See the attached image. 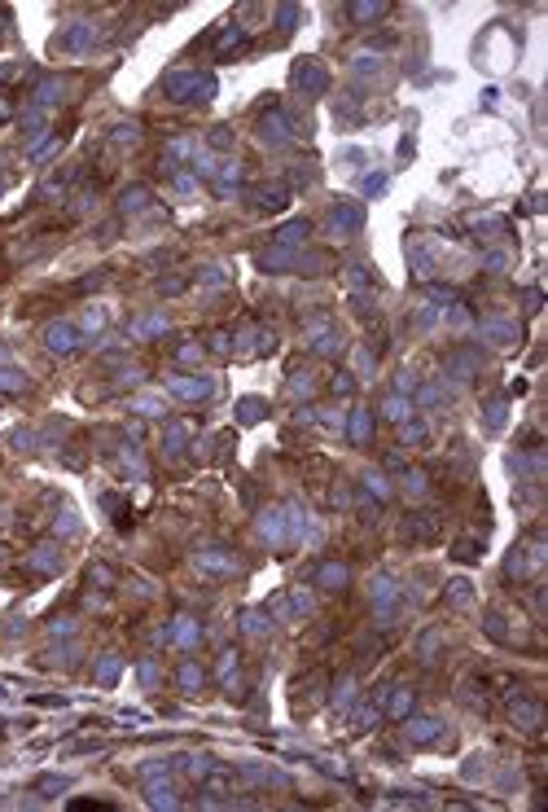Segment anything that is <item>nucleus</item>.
Listing matches in <instances>:
<instances>
[{
  "label": "nucleus",
  "instance_id": "nucleus-1",
  "mask_svg": "<svg viewBox=\"0 0 548 812\" xmlns=\"http://www.w3.org/2000/svg\"><path fill=\"white\" fill-rule=\"evenodd\" d=\"M163 88H167L171 101H211L215 80H211L206 70H171L167 80H163Z\"/></svg>",
  "mask_w": 548,
  "mask_h": 812
},
{
  "label": "nucleus",
  "instance_id": "nucleus-2",
  "mask_svg": "<svg viewBox=\"0 0 548 812\" xmlns=\"http://www.w3.org/2000/svg\"><path fill=\"white\" fill-rule=\"evenodd\" d=\"M544 567V540H527L522 549L509 553V575L513 579H535Z\"/></svg>",
  "mask_w": 548,
  "mask_h": 812
},
{
  "label": "nucleus",
  "instance_id": "nucleus-3",
  "mask_svg": "<svg viewBox=\"0 0 548 812\" xmlns=\"http://www.w3.org/2000/svg\"><path fill=\"white\" fill-rule=\"evenodd\" d=\"M294 88H299L303 97H321V92H329V70H325L321 62L303 58V62L294 66Z\"/></svg>",
  "mask_w": 548,
  "mask_h": 812
},
{
  "label": "nucleus",
  "instance_id": "nucleus-4",
  "mask_svg": "<svg viewBox=\"0 0 548 812\" xmlns=\"http://www.w3.org/2000/svg\"><path fill=\"white\" fill-rule=\"evenodd\" d=\"M44 347L53 351V356H70V351L80 347V329H75L70 321H53L44 329Z\"/></svg>",
  "mask_w": 548,
  "mask_h": 812
},
{
  "label": "nucleus",
  "instance_id": "nucleus-5",
  "mask_svg": "<svg viewBox=\"0 0 548 812\" xmlns=\"http://www.w3.org/2000/svg\"><path fill=\"white\" fill-rule=\"evenodd\" d=\"M360 224H364V211L355 207V202H338V207L329 211V233H333V237L360 233Z\"/></svg>",
  "mask_w": 548,
  "mask_h": 812
},
{
  "label": "nucleus",
  "instance_id": "nucleus-6",
  "mask_svg": "<svg viewBox=\"0 0 548 812\" xmlns=\"http://www.w3.org/2000/svg\"><path fill=\"white\" fill-rule=\"evenodd\" d=\"M259 141H264V145H290L294 141L290 119H285L281 110H268L264 119H259Z\"/></svg>",
  "mask_w": 548,
  "mask_h": 812
},
{
  "label": "nucleus",
  "instance_id": "nucleus-7",
  "mask_svg": "<svg viewBox=\"0 0 548 812\" xmlns=\"http://www.w3.org/2000/svg\"><path fill=\"white\" fill-rule=\"evenodd\" d=\"M395 602H399V584L390 575H377L373 579V606H377V624H390L395 615Z\"/></svg>",
  "mask_w": 548,
  "mask_h": 812
},
{
  "label": "nucleus",
  "instance_id": "nucleus-8",
  "mask_svg": "<svg viewBox=\"0 0 548 812\" xmlns=\"http://www.w3.org/2000/svg\"><path fill=\"white\" fill-rule=\"evenodd\" d=\"M509 720H513L517 729L535 733V729H544V707H539L535 698H513V703H509Z\"/></svg>",
  "mask_w": 548,
  "mask_h": 812
},
{
  "label": "nucleus",
  "instance_id": "nucleus-9",
  "mask_svg": "<svg viewBox=\"0 0 548 812\" xmlns=\"http://www.w3.org/2000/svg\"><path fill=\"white\" fill-rule=\"evenodd\" d=\"M307 343H311V351H321V356H333V351L343 347V338H338V329L329 321H311L307 325Z\"/></svg>",
  "mask_w": 548,
  "mask_h": 812
},
{
  "label": "nucleus",
  "instance_id": "nucleus-10",
  "mask_svg": "<svg viewBox=\"0 0 548 812\" xmlns=\"http://www.w3.org/2000/svg\"><path fill=\"white\" fill-rule=\"evenodd\" d=\"M259 536H264L272 549H281L290 540V531H285V510H264L259 514Z\"/></svg>",
  "mask_w": 548,
  "mask_h": 812
},
{
  "label": "nucleus",
  "instance_id": "nucleus-11",
  "mask_svg": "<svg viewBox=\"0 0 548 812\" xmlns=\"http://www.w3.org/2000/svg\"><path fill=\"white\" fill-rule=\"evenodd\" d=\"M311 579H316L321 589H329V593H343L351 584V571H347V562H321Z\"/></svg>",
  "mask_w": 548,
  "mask_h": 812
},
{
  "label": "nucleus",
  "instance_id": "nucleus-12",
  "mask_svg": "<svg viewBox=\"0 0 548 812\" xmlns=\"http://www.w3.org/2000/svg\"><path fill=\"white\" fill-rule=\"evenodd\" d=\"M167 641H171V646H180V650H193V646L202 641V628H198V619H189V615L171 619V628H167Z\"/></svg>",
  "mask_w": 548,
  "mask_h": 812
},
{
  "label": "nucleus",
  "instance_id": "nucleus-13",
  "mask_svg": "<svg viewBox=\"0 0 548 812\" xmlns=\"http://www.w3.org/2000/svg\"><path fill=\"white\" fill-rule=\"evenodd\" d=\"M193 567H198V571H215V575H232V571H237V557L224 553V549H202V553L193 557Z\"/></svg>",
  "mask_w": 548,
  "mask_h": 812
},
{
  "label": "nucleus",
  "instance_id": "nucleus-14",
  "mask_svg": "<svg viewBox=\"0 0 548 812\" xmlns=\"http://www.w3.org/2000/svg\"><path fill=\"white\" fill-rule=\"evenodd\" d=\"M97 36H101V31L92 27V22H70V27L62 31V40H58V44H62V48H70V53H80V48L97 44Z\"/></svg>",
  "mask_w": 548,
  "mask_h": 812
},
{
  "label": "nucleus",
  "instance_id": "nucleus-15",
  "mask_svg": "<svg viewBox=\"0 0 548 812\" xmlns=\"http://www.w3.org/2000/svg\"><path fill=\"white\" fill-rule=\"evenodd\" d=\"M259 268H264V272H290V268H299V250L268 246L264 255H259Z\"/></svg>",
  "mask_w": 548,
  "mask_h": 812
},
{
  "label": "nucleus",
  "instance_id": "nucleus-16",
  "mask_svg": "<svg viewBox=\"0 0 548 812\" xmlns=\"http://www.w3.org/2000/svg\"><path fill=\"white\" fill-rule=\"evenodd\" d=\"M478 334H483L487 343H495V347H509V343L517 338V325H513V321H500V316H487V321L478 325Z\"/></svg>",
  "mask_w": 548,
  "mask_h": 812
},
{
  "label": "nucleus",
  "instance_id": "nucleus-17",
  "mask_svg": "<svg viewBox=\"0 0 548 812\" xmlns=\"http://www.w3.org/2000/svg\"><path fill=\"white\" fill-rule=\"evenodd\" d=\"M215 387H211V378H171V395L180 400H206Z\"/></svg>",
  "mask_w": 548,
  "mask_h": 812
},
{
  "label": "nucleus",
  "instance_id": "nucleus-18",
  "mask_svg": "<svg viewBox=\"0 0 548 812\" xmlns=\"http://www.w3.org/2000/svg\"><path fill=\"white\" fill-rule=\"evenodd\" d=\"M27 567L40 571V575H53V571L62 567V549H58V545H36V553L27 557Z\"/></svg>",
  "mask_w": 548,
  "mask_h": 812
},
{
  "label": "nucleus",
  "instance_id": "nucleus-19",
  "mask_svg": "<svg viewBox=\"0 0 548 812\" xmlns=\"http://www.w3.org/2000/svg\"><path fill=\"white\" fill-rule=\"evenodd\" d=\"M404 733H408V742L426 747V742H434L439 733H443V725H439V720H430V716H417V720H408V725H404Z\"/></svg>",
  "mask_w": 548,
  "mask_h": 812
},
{
  "label": "nucleus",
  "instance_id": "nucleus-20",
  "mask_svg": "<svg viewBox=\"0 0 548 812\" xmlns=\"http://www.w3.org/2000/svg\"><path fill=\"white\" fill-rule=\"evenodd\" d=\"M369 435H373V413H369V409H351L347 439H351V444H369Z\"/></svg>",
  "mask_w": 548,
  "mask_h": 812
},
{
  "label": "nucleus",
  "instance_id": "nucleus-21",
  "mask_svg": "<svg viewBox=\"0 0 548 812\" xmlns=\"http://www.w3.org/2000/svg\"><path fill=\"white\" fill-rule=\"evenodd\" d=\"M307 233H311V224H307V220H290V224H285V228H281V233H276V242H272V246H285V250H299V246L307 242Z\"/></svg>",
  "mask_w": 548,
  "mask_h": 812
},
{
  "label": "nucleus",
  "instance_id": "nucleus-22",
  "mask_svg": "<svg viewBox=\"0 0 548 812\" xmlns=\"http://www.w3.org/2000/svg\"><path fill=\"white\" fill-rule=\"evenodd\" d=\"M145 207H149V189H145V185H132V189L119 198V211H123V215H136V211H145Z\"/></svg>",
  "mask_w": 548,
  "mask_h": 812
},
{
  "label": "nucleus",
  "instance_id": "nucleus-23",
  "mask_svg": "<svg viewBox=\"0 0 548 812\" xmlns=\"http://www.w3.org/2000/svg\"><path fill=\"white\" fill-rule=\"evenodd\" d=\"M119 672H123V658H119V654H101L92 676H97V685H114V680H119Z\"/></svg>",
  "mask_w": 548,
  "mask_h": 812
},
{
  "label": "nucleus",
  "instance_id": "nucleus-24",
  "mask_svg": "<svg viewBox=\"0 0 548 812\" xmlns=\"http://www.w3.org/2000/svg\"><path fill=\"white\" fill-rule=\"evenodd\" d=\"M254 207H259V211H281V207H285V189H281V185H264V189L254 193Z\"/></svg>",
  "mask_w": 548,
  "mask_h": 812
},
{
  "label": "nucleus",
  "instance_id": "nucleus-25",
  "mask_svg": "<svg viewBox=\"0 0 548 812\" xmlns=\"http://www.w3.org/2000/svg\"><path fill=\"white\" fill-rule=\"evenodd\" d=\"M145 799H149V808H176V803H180V799H176V791H171L167 781H149Z\"/></svg>",
  "mask_w": 548,
  "mask_h": 812
},
{
  "label": "nucleus",
  "instance_id": "nucleus-26",
  "mask_svg": "<svg viewBox=\"0 0 548 812\" xmlns=\"http://www.w3.org/2000/svg\"><path fill=\"white\" fill-rule=\"evenodd\" d=\"M163 329H167V316H136L127 334H132V338H145V334H163Z\"/></svg>",
  "mask_w": 548,
  "mask_h": 812
},
{
  "label": "nucleus",
  "instance_id": "nucleus-27",
  "mask_svg": "<svg viewBox=\"0 0 548 812\" xmlns=\"http://www.w3.org/2000/svg\"><path fill=\"white\" fill-rule=\"evenodd\" d=\"M382 413H386L390 422H408V417H412V400H404V395H386Z\"/></svg>",
  "mask_w": 548,
  "mask_h": 812
},
{
  "label": "nucleus",
  "instance_id": "nucleus-28",
  "mask_svg": "<svg viewBox=\"0 0 548 812\" xmlns=\"http://www.w3.org/2000/svg\"><path fill=\"white\" fill-rule=\"evenodd\" d=\"M176 680H180V690H185V694H198V690H202V668H198V663H185V668L176 672Z\"/></svg>",
  "mask_w": 548,
  "mask_h": 812
},
{
  "label": "nucleus",
  "instance_id": "nucleus-29",
  "mask_svg": "<svg viewBox=\"0 0 548 812\" xmlns=\"http://www.w3.org/2000/svg\"><path fill=\"white\" fill-rule=\"evenodd\" d=\"M347 14H351L355 22H369V18H382V14H386V5H382V0H360V5H351Z\"/></svg>",
  "mask_w": 548,
  "mask_h": 812
},
{
  "label": "nucleus",
  "instance_id": "nucleus-30",
  "mask_svg": "<svg viewBox=\"0 0 548 812\" xmlns=\"http://www.w3.org/2000/svg\"><path fill=\"white\" fill-rule=\"evenodd\" d=\"M242 40H246V31L237 27V22H228V27L220 31V40H215V48H220V53H228V48H237Z\"/></svg>",
  "mask_w": 548,
  "mask_h": 812
},
{
  "label": "nucleus",
  "instance_id": "nucleus-31",
  "mask_svg": "<svg viewBox=\"0 0 548 812\" xmlns=\"http://www.w3.org/2000/svg\"><path fill=\"white\" fill-rule=\"evenodd\" d=\"M242 632H246V637H264V632H268V615L246 611V615H242Z\"/></svg>",
  "mask_w": 548,
  "mask_h": 812
},
{
  "label": "nucleus",
  "instance_id": "nucleus-32",
  "mask_svg": "<svg viewBox=\"0 0 548 812\" xmlns=\"http://www.w3.org/2000/svg\"><path fill=\"white\" fill-rule=\"evenodd\" d=\"M237 181H242V163H232V159H228L215 185H220V193H228V189H237Z\"/></svg>",
  "mask_w": 548,
  "mask_h": 812
},
{
  "label": "nucleus",
  "instance_id": "nucleus-33",
  "mask_svg": "<svg viewBox=\"0 0 548 812\" xmlns=\"http://www.w3.org/2000/svg\"><path fill=\"white\" fill-rule=\"evenodd\" d=\"M22 387H27V378L9 365H0V391H22Z\"/></svg>",
  "mask_w": 548,
  "mask_h": 812
},
{
  "label": "nucleus",
  "instance_id": "nucleus-34",
  "mask_svg": "<svg viewBox=\"0 0 548 812\" xmlns=\"http://www.w3.org/2000/svg\"><path fill=\"white\" fill-rule=\"evenodd\" d=\"M237 417H242V422H259V417H264V400H242V404H237Z\"/></svg>",
  "mask_w": 548,
  "mask_h": 812
},
{
  "label": "nucleus",
  "instance_id": "nucleus-35",
  "mask_svg": "<svg viewBox=\"0 0 548 812\" xmlns=\"http://www.w3.org/2000/svg\"><path fill=\"white\" fill-rule=\"evenodd\" d=\"M448 369H461V378H469V373H474V369H478V360H474V356H469V351H456V356L448 360Z\"/></svg>",
  "mask_w": 548,
  "mask_h": 812
},
{
  "label": "nucleus",
  "instance_id": "nucleus-36",
  "mask_svg": "<svg viewBox=\"0 0 548 812\" xmlns=\"http://www.w3.org/2000/svg\"><path fill=\"white\" fill-rule=\"evenodd\" d=\"M132 409H136L141 417H163V404H159V400H149V395H141V400H132Z\"/></svg>",
  "mask_w": 548,
  "mask_h": 812
},
{
  "label": "nucleus",
  "instance_id": "nucleus-37",
  "mask_svg": "<svg viewBox=\"0 0 548 812\" xmlns=\"http://www.w3.org/2000/svg\"><path fill=\"white\" fill-rule=\"evenodd\" d=\"M399 426H404V430H399L404 444H421V439H426V426H421V422H399Z\"/></svg>",
  "mask_w": 548,
  "mask_h": 812
},
{
  "label": "nucleus",
  "instance_id": "nucleus-38",
  "mask_svg": "<svg viewBox=\"0 0 548 812\" xmlns=\"http://www.w3.org/2000/svg\"><path fill=\"white\" fill-rule=\"evenodd\" d=\"M88 579H92V584H97V589H110V584H114V571H110V567H101V562H97V567H88Z\"/></svg>",
  "mask_w": 548,
  "mask_h": 812
},
{
  "label": "nucleus",
  "instance_id": "nucleus-39",
  "mask_svg": "<svg viewBox=\"0 0 548 812\" xmlns=\"http://www.w3.org/2000/svg\"><path fill=\"white\" fill-rule=\"evenodd\" d=\"M136 141H141L136 123H119V128H114V145H136Z\"/></svg>",
  "mask_w": 548,
  "mask_h": 812
},
{
  "label": "nucleus",
  "instance_id": "nucleus-40",
  "mask_svg": "<svg viewBox=\"0 0 548 812\" xmlns=\"http://www.w3.org/2000/svg\"><path fill=\"white\" fill-rule=\"evenodd\" d=\"M364 488H369V492H373L377 501H386V496H390V484H386L382 474H364Z\"/></svg>",
  "mask_w": 548,
  "mask_h": 812
},
{
  "label": "nucleus",
  "instance_id": "nucleus-41",
  "mask_svg": "<svg viewBox=\"0 0 548 812\" xmlns=\"http://www.w3.org/2000/svg\"><path fill=\"white\" fill-rule=\"evenodd\" d=\"M483 417H487V426H491V430H495V426H505V400H491Z\"/></svg>",
  "mask_w": 548,
  "mask_h": 812
},
{
  "label": "nucleus",
  "instance_id": "nucleus-42",
  "mask_svg": "<svg viewBox=\"0 0 548 812\" xmlns=\"http://www.w3.org/2000/svg\"><path fill=\"white\" fill-rule=\"evenodd\" d=\"M185 435H189V426H185V422H176V426L167 430V452H180V444H185Z\"/></svg>",
  "mask_w": 548,
  "mask_h": 812
},
{
  "label": "nucleus",
  "instance_id": "nucleus-43",
  "mask_svg": "<svg viewBox=\"0 0 548 812\" xmlns=\"http://www.w3.org/2000/svg\"><path fill=\"white\" fill-rule=\"evenodd\" d=\"M434 650H439V632H426V637H421V663H434V658H439Z\"/></svg>",
  "mask_w": 548,
  "mask_h": 812
},
{
  "label": "nucleus",
  "instance_id": "nucleus-44",
  "mask_svg": "<svg viewBox=\"0 0 548 812\" xmlns=\"http://www.w3.org/2000/svg\"><path fill=\"white\" fill-rule=\"evenodd\" d=\"M198 356H202V347H198V343H180V347H176V360H180V365H193Z\"/></svg>",
  "mask_w": 548,
  "mask_h": 812
},
{
  "label": "nucleus",
  "instance_id": "nucleus-45",
  "mask_svg": "<svg viewBox=\"0 0 548 812\" xmlns=\"http://www.w3.org/2000/svg\"><path fill=\"white\" fill-rule=\"evenodd\" d=\"M448 602H452V606H465V602H469V584H465V579H452Z\"/></svg>",
  "mask_w": 548,
  "mask_h": 812
},
{
  "label": "nucleus",
  "instance_id": "nucleus-46",
  "mask_svg": "<svg viewBox=\"0 0 548 812\" xmlns=\"http://www.w3.org/2000/svg\"><path fill=\"white\" fill-rule=\"evenodd\" d=\"M404 479H408V492H412V496H426V474H421V470H412V474H404Z\"/></svg>",
  "mask_w": 548,
  "mask_h": 812
},
{
  "label": "nucleus",
  "instance_id": "nucleus-47",
  "mask_svg": "<svg viewBox=\"0 0 548 812\" xmlns=\"http://www.w3.org/2000/svg\"><path fill=\"white\" fill-rule=\"evenodd\" d=\"M351 690H355V685H351V676H347V680H338V694H333V707H347V703H351Z\"/></svg>",
  "mask_w": 548,
  "mask_h": 812
},
{
  "label": "nucleus",
  "instance_id": "nucleus-48",
  "mask_svg": "<svg viewBox=\"0 0 548 812\" xmlns=\"http://www.w3.org/2000/svg\"><path fill=\"white\" fill-rule=\"evenodd\" d=\"M456 557H465V562H474V557H483V549H478L474 540H461V545H456Z\"/></svg>",
  "mask_w": 548,
  "mask_h": 812
},
{
  "label": "nucleus",
  "instance_id": "nucleus-49",
  "mask_svg": "<svg viewBox=\"0 0 548 812\" xmlns=\"http://www.w3.org/2000/svg\"><path fill=\"white\" fill-rule=\"evenodd\" d=\"M483 628L491 632L495 641H505V637H509V632H505V624H500V615H487V624H483Z\"/></svg>",
  "mask_w": 548,
  "mask_h": 812
},
{
  "label": "nucleus",
  "instance_id": "nucleus-50",
  "mask_svg": "<svg viewBox=\"0 0 548 812\" xmlns=\"http://www.w3.org/2000/svg\"><path fill=\"white\" fill-rule=\"evenodd\" d=\"M202 286H224V272H220V268H206V272H202Z\"/></svg>",
  "mask_w": 548,
  "mask_h": 812
},
{
  "label": "nucleus",
  "instance_id": "nucleus-51",
  "mask_svg": "<svg viewBox=\"0 0 548 812\" xmlns=\"http://www.w3.org/2000/svg\"><path fill=\"white\" fill-rule=\"evenodd\" d=\"M386 189V176H369V181H364V193H382Z\"/></svg>",
  "mask_w": 548,
  "mask_h": 812
},
{
  "label": "nucleus",
  "instance_id": "nucleus-52",
  "mask_svg": "<svg viewBox=\"0 0 548 812\" xmlns=\"http://www.w3.org/2000/svg\"><path fill=\"white\" fill-rule=\"evenodd\" d=\"M211 351H232V343H228V334H211Z\"/></svg>",
  "mask_w": 548,
  "mask_h": 812
},
{
  "label": "nucleus",
  "instance_id": "nucleus-53",
  "mask_svg": "<svg viewBox=\"0 0 548 812\" xmlns=\"http://www.w3.org/2000/svg\"><path fill=\"white\" fill-rule=\"evenodd\" d=\"M141 680L154 685V680H159V668H154V663H141Z\"/></svg>",
  "mask_w": 548,
  "mask_h": 812
},
{
  "label": "nucleus",
  "instance_id": "nucleus-54",
  "mask_svg": "<svg viewBox=\"0 0 548 812\" xmlns=\"http://www.w3.org/2000/svg\"><path fill=\"white\" fill-rule=\"evenodd\" d=\"M505 264H509V260H505V255H500V250H495V255H487V268H491V272H500V268H505Z\"/></svg>",
  "mask_w": 548,
  "mask_h": 812
},
{
  "label": "nucleus",
  "instance_id": "nucleus-55",
  "mask_svg": "<svg viewBox=\"0 0 548 812\" xmlns=\"http://www.w3.org/2000/svg\"><path fill=\"white\" fill-rule=\"evenodd\" d=\"M395 387H399V391H412V387H417V378H412V373H404V378H395Z\"/></svg>",
  "mask_w": 548,
  "mask_h": 812
},
{
  "label": "nucleus",
  "instance_id": "nucleus-56",
  "mask_svg": "<svg viewBox=\"0 0 548 812\" xmlns=\"http://www.w3.org/2000/svg\"><path fill=\"white\" fill-rule=\"evenodd\" d=\"M0 557H5V553H0Z\"/></svg>",
  "mask_w": 548,
  "mask_h": 812
}]
</instances>
